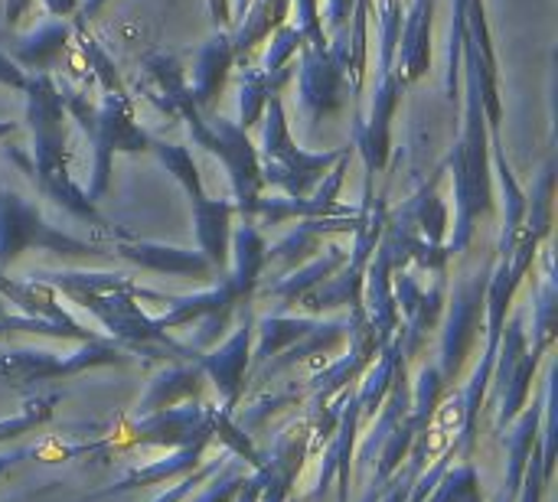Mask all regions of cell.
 Returning a JSON list of instances; mask_svg holds the SVG:
<instances>
[{"label": "cell", "mask_w": 558, "mask_h": 502, "mask_svg": "<svg viewBox=\"0 0 558 502\" xmlns=\"http://www.w3.org/2000/svg\"><path fill=\"white\" fill-rule=\"evenodd\" d=\"M26 124L33 134V160L23 154L10 150V157L39 180V186L62 206H69L78 216H95L92 203L75 189L69 180V163H65V108L59 85L49 72H33L26 88Z\"/></svg>", "instance_id": "6da1fadb"}, {"label": "cell", "mask_w": 558, "mask_h": 502, "mask_svg": "<svg viewBox=\"0 0 558 502\" xmlns=\"http://www.w3.org/2000/svg\"><path fill=\"white\" fill-rule=\"evenodd\" d=\"M461 98H464V127L461 140L454 144L448 163L454 170V203H458V229H454V248H464L471 242L474 219L490 209L494 189H490V127L481 105L477 72L468 46L461 42Z\"/></svg>", "instance_id": "7a4b0ae2"}, {"label": "cell", "mask_w": 558, "mask_h": 502, "mask_svg": "<svg viewBox=\"0 0 558 502\" xmlns=\"http://www.w3.org/2000/svg\"><path fill=\"white\" fill-rule=\"evenodd\" d=\"M262 144H258V160H262V180L281 186L288 196H301L307 193L350 147H337V150H324V154H311L301 150L291 137L288 127V114H284V101L275 91L265 105L262 114Z\"/></svg>", "instance_id": "3957f363"}, {"label": "cell", "mask_w": 558, "mask_h": 502, "mask_svg": "<svg viewBox=\"0 0 558 502\" xmlns=\"http://www.w3.org/2000/svg\"><path fill=\"white\" fill-rule=\"evenodd\" d=\"M177 118L186 124L190 137L206 147L209 154H216L222 160V167L232 176V189L239 199L242 212H255L258 203V189H262V160H258V147L248 140V131L239 127L229 118H203V111L193 105V95L180 101Z\"/></svg>", "instance_id": "277c9868"}, {"label": "cell", "mask_w": 558, "mask_h": 502, "mask_svg": "<svg viewBox=\"0 0 558 502\" xmlns=\"http://www.w3.org/2000/svg\"><path fill=\"white\" fill-rule=\"evenodd\" d=\"M95 147V173H92V196H101L108 186V170L114 154H137L150 150V134L134 121V105L118 91H105L95 105V131L88 134Z\"/></svg>", "instance_id": "5b68a950"}, {"label": "cell", "mask_w": 558, "mask_h": 502, "mask_svg": "<svg viewBox=\"0 0 558 502\" xmlns=\"http://www.w3.org/2000/svg\"><path fill=\"white\" fill-rule=\"evenodd\" d=\"M26 245H46V248L65 252V255H92L88 245L52 232L26 199H20L16 193L0 186V268L10 258H16Z\"/></svg>", "instance_id": "8992f818"}, {"label": "cell", "mask_w": 558, "mask_h": 502, "mask_svg": "<svg viewBox=\"0 0 558 502\" xmlns=\"http://www.w3.org/2000/svg\"><path fill=\"white\" fill-rule=\"evenodd\" d=\"M301 69H298V95L307 118L317 124L330 114H337L350 101V82L347 72L337 65L330 49H311L301 46Z\"/></svg>", "instance_id": "52a82bcc"}, {"label": "cell", "mask_w": 558, "mask_h": 502, "mask_svg": "<svg viewBox=\"0 0 558 502\" xmlns=\"http://www.w3.org/2000/svg\"><path fill=\"white\" fill-rule=\"evenodd\" d=\"M432 29H435V0H409L402 29H399V46H396V62L392 72L399 85H412L428 75L432 69Z\"/></svg>", "instance_id": "ba28073f"}, {"label": "cell", "mask_w": 558, "mask_h": 502, "mask_svg": "<svg viewBox=\"0 0 558 502\" xmlns=\"http://www.w3.org/2000/svg\"><path fill=\"white\" fill-rule=\"evenodd\" d=\"M72 39V23L69 20H46L29 33H13L0 26V49L26 72H49L52 62L69 49Z\"/></svg>", "instance_id": "9c48e42d"}, {"label": "cell", "mask_w": 558, "mask_h": 502, "mask_svg": "<svg viewBox=\"0 0 558 502\" xmlns=\"http://www.w3.org/2000/svg\"><path fill=\"white\" fill-rule=\"evenodd\" d=\"M232 62H235V49H232V36L226 29H216L199 49H196V59H193V78H190V95H193V105L199 111H206L216 95L222 91L229 72H232Z\"/></svg>", "instance_id": "30bf717a"}, {"label": "cell", "mask_w": 558, "mask_h": 502, "mask_svg": "<svg viewBox=\"0 0 558 502\" xmlns=\"http://www.w3.org/2000/svg\"><path fill=\"white\" fill-rule=\"evenodd\" d=\"M144 82H141V91L163 111V114H173L177 118V108L183 98H190V82L180 69V62L173 56H147L144 59Z\"/></svg>", "instance_id": "8fae6325"}, {"label": "cell", "mask_w": 558, "mask_h": 502, "mask_svg": "<svg viewBox=\"0 0 558 502\" xmlns=\"http://www.w3.org/2000/svg\"><path fill=\"white\" fill-rule=\"evenodd\" d=\"M288 10H291V0H252L248 10H245V16L229 33L232 36L235 59L245 56V52H252L258 42H265L288 20Z\"/></svg>", "instance_id": "7c38bea8"}, {"label": "cell", "mask_w": 558, "mask_h": 502, "mask_svg": "<svg viewBox=\"0 0 558 502\" xmlns=\"http://www.w3.org/2000/svg\"><path fill=\"white\" fill-rule=\"evenodd\" d=\"M196 206V232H199V245L209 255V261L222 265L226 261V238H229V216L232 206L226 199H193Z\"/></svg>", "instance_id": "4fadbf2b"}, {"label": "cell", "mask_w": 558, "mask_h": 502, "mask_svg": "<svg viewBox=\"0 0 558 502\" xmlns=\"http://www.w3.org/2000/svg\"><path fill=\"white\" fill-rule=\"evenodd\" d=\"M275 91H278V85L265 69H242V75H239V127H245V131L255 127Z\"/></svg>", "instance_id": "5bb4252c"}, {"label": "cell", "mask_w": 558, "mask_h": 502, "mask_svg": "<svg viewBox=\"0 0 558 502\" xmlns=\"http://www.w3.org/2000/svg\"><path fill=\"white\" fill-rule=\"evenodd\" d=\"M271 42H268V49H265V62H262V69L275 78V85L281 88V82L288 78V62L301 52V46H307L304 42V36H301V29L298 26H291V23H281L271 36H268Z\"/></svg>", "instance_id": "9a60e30c"}, {"label": "cell", "mask_w": 558, "mask_h": 502, "mask_svg": "<svg viewBox=\"0 0 558 502\" xmlns=\"http://www.w3.org/2000/svg\"><path fill=\"white\" fill-rule=\"evenodd\" d=\"M402 3L405 0H376V26H379V72H376V78L392 75L399 29H402Z\"/></svg>", "instance_id": "2e32d148"}, {"label": "cell", "mask_w": 558, "mask_h": 502, "mask_svg": "<svg viewBox=\"0 0 558 502\" xmlns=\"http://www.w3.org/2000/svg\"><path fill=\"white\" fill-rule=\"evenodd\" d=\"M150 150L157 154V160L186 186V193L193 199H203V186H199V173H196V163H193V154L180 144H167V140H157L150 137Z\"/></svg>", "instance_id": "e0dca14e"}, {"label": "cell", "mask_w": 558, "mask_h": 502, "mask_svg": "<svg viewBox=\"0 0 558 502\" xmlns=\"http://www.w3.org/2000/svg\"><path fill=\"white\" fill-rule=\"evenodd\" d=\"M128 258L147 265V268H167V271H203L206 261L193 252H177V248H154V245H124L121 248Z\"/></svg>", "instance_id": "ac0fdd59"}, {"label": "cell", "mask_w": 558, "mask_h": 502, "mask_svg": "<svg viewBox=\"0 0 558 502\" xmlns=\"http://www.w3.org/2000/svg\"><path fill=\"white\" fill-rule=\"evenodd\" d=\"M298 7V29L304 36V42L311 49H327L330 46V36L324 29V20H320V0H291Z\"/></svg>", "instance_id": "d6986e66"}, {"label": "cell", "mask_w": 558, "mask_h": 502, "mask_svg": "<svg viewBox=\"0 0 558 502\" xmlns=\"http://www.w3.org/2000/svg\"><path fill=\"white\" fill-rule=\"evenodd\" d=\"M82 52H85V59H88V69L95 72V78H98V85L105 88V91H118L121 88V78H118V69H114V62L105 56V49L88 36V39H82Z\"/></svg>", "instance_id": "ffe728a7"}, {"label": "cell", "mask_w": 558, "mask_h": 502, "mask_svg": "<svg viewBox=\"0 0 558 502\" xmlns=\"http://www.w3.org/2000/svg\"><path fill=\"white\" fill-rule=\"evenodd\" d=\"M26 82H29V72H26V69H20V65H16V62L0 49V85L23 91V88H26Z\"/></svg>", "instance_id": "44dd1931"}, {"label": "cell", "mask_w": 558, "mask_h": 502, "mask_svg": "<svg viewBox=\"0 0 558 502\" xmlns=\"http://www.w3.org/2000/svg\"><path fill=\"white\" fill-rule=\"evenodd\" d=\"M353 3H356V0H327V26H330L333 33L347 26V20H350V13H353Z\"/></svg>", "instance_id": "7402d4cb"}, {"label": "cell", "mask_w": 558, "mask_h": 502, "mask_svg": "<svg viewBox=\"0 0 558 502\" xmlns=\"http://www.w3.org/2000/svg\"><path fill=\"white\" fill-rule=\"evenodd\" d=\"M33 7V0H3V10H0V26H7V29H13L23 16H26V10Z\"/></svg>", "instance_id": "603a6c76"}, {"label": "cell", "mask_w": 558, "mask_h": 502, "mask_svg": "<svg viewBox=\"0 0 558 502\" xmlns=\"http://www.w3.org/2000/svg\"><path fill=\"white\" fill-rule=\"evenodd\" d=\"M206 3H209V20H213L216 29H226V26L235 23V16H232V0H206Z\"/></svg>", "instance_id": "cb8c5ba5"}, {"label": "cell", "mask_w": 558, "mask_h": 502, "mask_svg": "<svg viewBox=\"0 0 558 502\" xmlns=\"http://www.w3.org/2000/svg\"><path fill=\"white\" fill-rule=\"evenodd\" d=\"M43 7L49 10V16L65 20V16H72L78 10V0H43Z\"/></svg>", "instance_id": "d4e9b609"}, {"label": "cell", "mask_w": 558, "mask_h": 502, "mask_svg": "<svg viewBox=\"0 0 558 502\" xmlns=\"http://www.w3.org/2000/svg\"><path fill=\"white\" fill-rule=\"evenodd\" d=\"M105 3H108V0H82V3H78V10H75V13H78V16H75V23L82 26L85 20H92V16L98 13Z\"/></svg>", "instance_id": "484cf974"}, {"label": "cell", "mask_w": 558, "mask_h": 502, "mask_svg": "<svg viewBox=\"0 0 558 502\" xmlns=\"http://www.w3.org/2000/svg\"><path fill=\"white\" fill-rule=\"evenodd\" d=\"M248 3H252V0H232V16H235V23H239V20L245 16Z\"/></svg>", "instance_id": "4316f807"}, {"label": "cell", "mask_w": 558, "mask_h": 502, "mask_svg": "<svg viewBox=\"0 0 558 502\" xmlns=\"http://www.w3.org/2000/svg\"><path fill=\"white\" fill-rule=\"evenodd\" d=\"M16 131V121H0V140L7 137V134H13Z\"/></svg>", "instance_id": "83f0119b"}]
</instances>
